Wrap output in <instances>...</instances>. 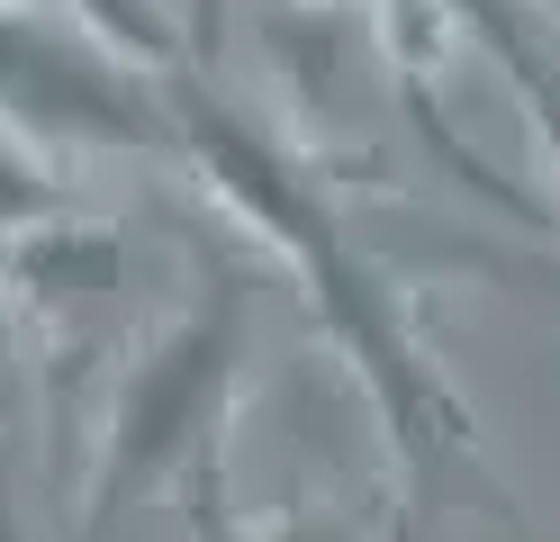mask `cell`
<instances>
[]
</instances>
